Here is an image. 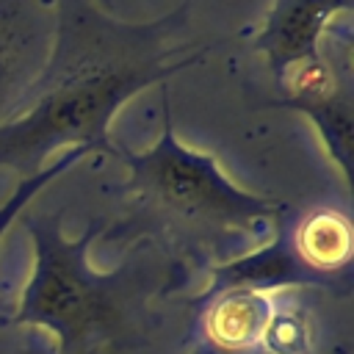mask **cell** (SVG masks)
Here are the masks:
<instances>
[{
    "label": "cell",
    "mask_w": 354,
    "mask_h": 354,
    "mask_svg": "<svg viewBox=\"0 0 354 354\" xmlns=\"http://www.w3.org/2000/svg\"><path fill=\"white\" fill-rule=\"evenodd\" d=\"M188 3L152 22H122L94 0H55V39L17 119L0 124V166L30 177L58 147L113 155L108 122L124 100L196 61L183 39Z\"/></svg>",
    "instance_id": "6da1fadb"
},
{
    "label": "cell",
    "mask_w": 354,
    "mask_h": 354,
    "mask_svg": "<svg viewBox=\"0 0 354 354\" xmlns=\"http://www.w3.org/2000/svg\"><path fill=\"white\" fill-rule=\"evenodd\" d=\"M163 133L147 152L116 147L127 174L113 241H149L196 263H227L241 246L271 235L277 199L238 188L213 155L188 149L174 136L169 88H160ZM213 268V266H210Z\"/></svg>",
    "instance_id": "7a4b0ae2"
},
{
    "label": "cell",
    "mask_w": 354,
    "mask_h": 354,
    "mask_svg": "<svg viewBox=\"0 0 354 354\" xmlns=\"http://www.w3.org/2000/svg\"><path fill=\"white\" fill-rule=\"evenodd\" d=\"M25 227L36 257L14 321L50 329L58 354H102L138 332L155 285L183 266L180 260L160 266L163 249L136 241L133 254L116 271L100 274L88 263V246L102 232V221L75 241L64 235L61 213H28Z\"/></svg>",
    "instance_id": "3957f363"
},
{
    "label": "cell",
    "mask_w": 354,
    "mask_h": 354,
    "mask_svg": "<svg viewBox=\"0 0 354 354\" xmlns=\"http://www.w3.org/2000/svg\"><path fill=\"white\" fill-rule=\"evenodd\" d=\"M277 88L282 91L279 105L307 113L332 160L340 166L343 183H351V17H343L332 25V30L321 41V53L282 77H277Z\"/></svg>",
    "instance_id": "277c9868"
},
{
    "label": "cell",
    "mask_w": 354,
    "mask_h": 354,
    "mask_svg": "<svg viewBox=\"0 0 354 354\" xmlns=\"http://www.w3.org/2000/svg\"><path fill=\"white\" fill-rule=\"evenodd\" d=\"M271 227L282 235L310 288H324L337 296L351 293L354 232L346 210L329 202L307 207H288L279 202Z\"/></svg>",
    "instance_id": "5b68a950"
},
{
    "label": "cell",
    "mask_w": 354,
    "mask_h": 354,
    "mask_svg": "<svg viewBox=\"0 0 354 354\" xmlns=\"http://www.w3.org/2000/svg\"><path fill=\"white\" fill-rule=\"evenodd\" d=\"M55 19L44 0H0V124L17 119L30 86L47 66Z\"/></svg>",
    "instance_id": "8992f818"
},
{
    "label": "cell",
    "mask_w": 354,
    "mask_h": 354,
    "mask_svg": "<svg viewBox=\"0 0 354 354\" xmlns=\"http://www.w3.org/2000/svg\"><path fill=\"white\" fill-rule=\"evenodd\" d=\"M354 0H274L254 47L266 55L274 77L315 58L335 22L351 17Z\"/></svg>",
    "instance_id": "52a82bcc"
},
{
    "label": "cell",
    "mask_w": 354,
    "mask_h": 354,
    "mask_svg": "<svg viewBox=\"0 0 354 354\" xmlns=\"http://www.w3.org/2000/svg\"><path fill=\"white\" fill-rule=\"evenodd\" d=\"M202 304L199 329L205 343L221 351H257L271 321L277 293L252 288H227L196 299Z\"/></svg>",
    "instance_id": "ba28073f"
},
{
    "label": "cell",
    "mask_w": 354,
    "mask_h": 354,
    "mask_svg": "<svg viewBox=\"0 0 354 354\" xmlns=\"http://www.w3.org/2000/svg\"><path fill=\"white\" fill-rule=\"evenodd\" d=\"M315 346V332H313V318L301 301L288 296V304L279 301L271 313V321L266 326L260 351L263 354H313Z\"/></svg>",
    "instance_id": "9c48e42d"
},
{
    "label": "cell",
    "mask_w": 354,
    "mask_h": 354,
    "mask_svg": "<svg viewBox=\"0 0 354 354\" xmlns=\"http://www.w3.org/2000/svg\"><path fill=\"white\" fill-rule=\"evenodd\" d=\"M83 155H88V152H86V149H80V147H75V149H69L66 155H61L53 166L41 169V171H36V174H30V177H22V180H19V185H17V191L11 194V199L0 207V235L6 232V227L11 224V218H14V216H17V213H19V210L33 199V194H36L39 188H44L53 177L64 174L69 166H75Z\"/></svg>",
    "instance_id": "30bf717a"
},
{
    "label": "cell",
    "mask_w": 354,
    "mask_h": 354,
    "mask_svg": "<svg viewBox=\"0 0 354 354\" xmlns=\"http://www.w3.org/2000/svg\"><path fill=\"white\" fill-rule=\"evenodd\" d=\"M22 354H58V346H55V340L47 337V332L28 326L25 343H22Z\"/></svg>",
    "instance_id": "8fae6325"
},
{
    "label": "cell",
    "mask_w": 354,
    "mask_h": 354,
    "mask_svg": "<svg viewBox=\"0 0 354 354\" xmlns=\"http://www.w3.org/2000/svg\"><path fill=\"white\" fill-rule=\"evenodd\" d=\"M191 354H263V351L260 348L257 351H221V348H216V346H210L205 340H196V346L191 348Z\"/></svg>",
    "instance_id": "7c38bea8"
}]
</instances>
